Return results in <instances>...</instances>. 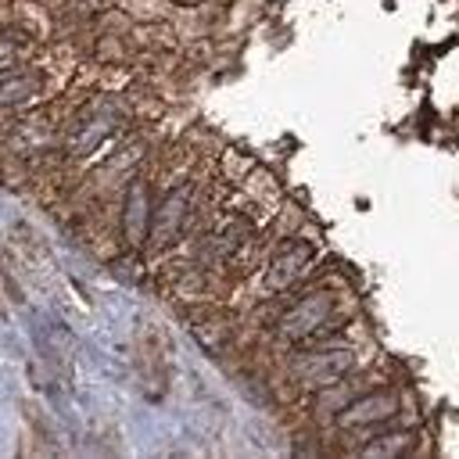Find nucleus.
I'll return each mask as SVG.
<instances>
[{
    "label": "nucleus",
    "instance_id": "1",
    "mask_svg": "<svg viewBox=\"0 0 459 459\" xmlns=\"http://www.w3.org/2000/svg\"><path fill=\"white\" fill-rule=\"evenodd\" d=\"M330 312H333V294L330 290H312V294H305L301 301H294L283 312L276 330H280L283 341H305L330 319Z\"/></svg>",
    "mask_w": 459,
    "mask_h": 459
},
{
    "label": "nucleus",
    "instance_id": "2",
    "mask_svg": "<svg viewBox=\"0 0 459 459\" xmlns=\"http://www.w3.org/2000/svg\"><path fill=\"white\" fill-rule=\"evenodd\" d=\"M355 366V355L351 351H308V355H298L294 362H290V377L294 380H301L305 387H330V384H337L348 369Z\"/></svg>",
    "mask_w": 459,
    "mask_h": 459
},
{
    "label": "nucleus",
    "instance_id": "3",
    "mask_svg": "<svg viewBox=\"0 0 459 459\" xmlns=\"http://www.w3.org/2000/svg\"><path fill=\"white\" fill-rule=\"evenodd\" d=\"M308 262H312V247H308V244H301V240L283 244V247L273 255V262H269V287H273V290L290 287V283L305 273Z\"/></svg>",
    "mask_w": 459,
    "mask_h": 459
},
{
    "label": "nucleus",
    "instance_id": "4",
    "mask_svg": "<svg viewBox=\"0 0 459 459\" xmlns=\"http://www.w3.org/2000/svg\"><path fill=\"white\" fill-rule=\"evenodd\" d=\"M398 412V398L391 391H377V394H366L359 398L351 409L341 412V427H366V423H380V420H391Z\"/></svg>",
    "mask_w": 459,
    "mask_h": 459
},
{
    "label": "nucleus",
    "instance_id": "5",
    "mask_svg": "<svg viewBox=\"0 0 459 459\" xmlns=\"http://www.w3.org/2000/svg\"><path fill=\"white\" fill-rule=\"evenodd\" d=\"M183 208H186V190H176V194H169V197L158 204L154 233H158V240H161V244L179 230V222H183Z\"/></svg>",
    "mask_w": 459,
    "mask_h": 459
},
{
    "label": "nucleus",
    "instance_id": "6",
    "mask_svg": "<svg viewBox=\"0 0 459 459\" xmlns=\"http://www.w3.org/2000/svg\"><path fill=\"white\" fill-rule=\"evenodd\" d=\"M409 445H412V434H409V430H398V434H384V437L369 441L362 452H366V455H398V452H405Z\"/></svg>",
    "mask_w": 459,
    "mask_h": 459
}]
</instances>
